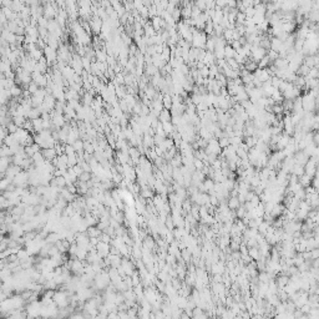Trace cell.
I'll list each match as a JSON object with an SVG mask.
<instances>
[{"instance_id":"1","label":"cell","mask_w":319,"mask_h":319,"mask_svg":"<svg viewBox=\"0 0 319 319\" xmlns=\"http://www.w3.org/2000/svg\"><path fill=\"white\" fill-rule=\"evenodd\" d=\"M317 105H318V99L313 97L309 92L304 94L302 96V109L305 111V112H315L317 110Z\"/></svg>"},{"instance_id":"2","label":"cell","mask_w":319,"mask_h":319,"mask_svg":"<svg viewBox=\"0 0 319 319\" xmlns=\"http://www.w3.org/2000/svg\"><path fill=\"white\" fill-rule=\"evenodd\" d=\"M266 54H267V50L266 49H263V47H261V46H251V59L253 60V61H256L257 64H258V61L263 57V56H266Z\"/></svg>"},{"instance_id":"3","label":"cell","mask_w":319,"mask_h":319,"mask_svg":"<svg viewBox=\"0 0 319 319\" xmlns=\"http://www.w3.org/2000/svg\"><path fill=\"white\" fill-rule=\"evenodd\" d=\"M171 117L172 116H171L170 110L168 109H162L157 119H158V121H161V122H166V121H171Z\"/></svg>"},{"instance_id":"4","label":"cell","mask_w":319,"mask_h":319,"mask_svg":"<svg viewBox=\"0 0 319 319\" xmlns=\"http://www.w3.org/2000/svg\"><path fill=\"white\" fill-rule=\"evenodd\" d=\"M282 40H279L278 38H274V36H271V50H274V51H279L281 47H282Z\"/></svg>"},{"instance_id":"5","label":"cell","mask_w":319,"mask_h":319,"mask_svg":"<svg viewBox=\"0 0 319 319\" xmlns=\"http://www.w3.org/2000/svg\"><path fill=\"white\" fill-rule=\"evenodd\" d=\"M227 206H228L229 209H234V211H236L239 206H241V203H239V201H238L237 197H228V200H227Z\"/></svg>"},{"instance_id":"6","label":"cell","mask_w":319,"mask_h":319,"mask_svg":"<svg viewBox=\"0 0 319 319\" xmlns=\"http://www.w3.org/2000/svg\"><path fill=\"white\" fill-rule=\"evenodd\" d=\"M162 128H164V131H165L166 136L168 137V136H170V133H171L173 130H176L177 127H176V126H173V124H172L171 121H166V122H162Z\"/></svg>"},{"instance_id":"7","label":"cell","mask_w":319,"mask_h":319,"mask_svg":"<svg viewBox=\"0 0 319 319\" xmlns=\"http://www.w3.org/2000/svg\"><path fill=\"white\" fill-rule=\"evenodd\" d=\"M310 181H312V177L308 176L307 173H303L300 177H298V182L302 185L303 188L307 187V186H309V185H310Z\"/></svg>"},{"instance_id":"8","label":"cell","mask_w":319,"mask_h":319,"mask_svg":"<svg viewBox=\"0 0 319 319\" xmlns=\"http://www.w3.org/2000/svg\"><path fill=\"white\" fill-rule=\"evenodd\" d=\"M45 55H46V57H47V60L49 61H54L55 59H56V51H55V49L54 47H46L45 49Z\"/></svg>"},{"instance_id":"9","label":"cell","mask_w":319,"mask_h":319,"mask_svg":"<svg viewBox=\"0 0 319 319\" xmlns=\"http://www.w3.org/2000/svg\"><path fill=\"white\" fill-rule=\"evenodd\" d=\"M248 254H249V257H251L252 259L257 261V259L259 258V249H258V246H256V247H249V248H248Z\"/></svg>"},{"instance_id":"10","label":"cell","mask_w":319,"mask_h":319,"mask_svg":"<svg viewBox=\"0 0 319 319\" xmlns=\"http://www.w3.org/2000/svg\"><path fill=\"white\" fill-rule=\"evenodd\" d=\"M234 55H236V51L233 50V47L231 45L227 44L224 46V59H232V57H234Z\"/></svg>"},{"instance_id":"11","label":"cell","mask_w":319,"mask_h":319,"mask_svg":"<svg viewBox=\"0 0 319 319\" xmlns=\"http://www.w3.org/2000/svg\"><path fill=\"white\" fill-rule=\"evenodd\" d=\"M146 71H145V74L148 76V77H151V76H153L156 72H158V69L155 66V65H146V69H145Z\"/></svg>"},{"instance_id":"12","label":"cell","mask_w":319,"mask_h":319,"mask_svg":"<svg viewBox=\"0 0 319 319\" xmlns=\"http://www.w3.org/2000/svg\"><path fill=\"white\" fill-rule=\"evenodd\" d=\"M162 105H164V109H171V106H172V97L170 96V95H164V97H162Z\"/></svg>"},{"instance_id":"13","label":"cell","mask_w":319,"mask_h":319,"mask_svg":"<svg viewBox=\"0 0 319 319\" xmlns=\"http://www.w3.org/2000/svg\"><path fill=\"white\" fill-rule=\"evenodd\" d=\"M290 173H294L295 176H298V177H300L303 173H304V166H300V165H294L293 166V168H292V172Z\"/></svg>"},{"instance_id":"14","label":"cell","mask_w":319,"mask_h":319,"mask_svg":"<svg viewBox=\"0 0 319 319\" xmlns=\"http://www.w3.org/2000/svg\"><path fill=\"white\" fill-rule=\"evenodd\" d=\"M318 76H319L318 67H310L305 77H308V79H318Z\"/></svg>"},{"instance_id":"15","label":"cell","mask_w":319,"mask_h":319,"mask_svg":"<svg viewBox=\"0 0 319 319\" xmlns=\"http://www.w3.org/2000/svg\"><path fill=\"white\" fill-rule=\"evenodd\" d=\"M226 62H227V65L232 69V70H239V64L232 57V59H226Z\"/></svg>"},{"instance_id":"16","label":"cell","mask_w":319,"mask_h":319,"mask_svg":"<svg viewBox=\"0 0 319 319\" xmlns=\"http://www.w3.org/2000/svg\"><path fill=\"white\" fill-rule=\"evenodd\" d=\"M202 183H203V186H204V188L208 191V190H213V186H214V181L212 180V178H209V177H207L206 180H203L202 181Z\"/></svg>"},{"instance_id":"17","label":"cell","mask_w":319,"mask_h":319,"mask_svg":"<svg viewBox=\"0 0 319 319\" xmlns=\"http://www.w3.org/2000/svg\"><path fill=\"white\" fill-rule=\"evenodd\" d=\"M246 212H247V211H246L245 206H243V204H241V206H239V207L236 209V217L241 219L242 217H245V216H246Z\"/></svg>"},{"instance_id":"18","label":"cell","mask_w":319,"mask_h":319,"mask_svg":"<svg viewBox=\"0 0 319 319\" xmlns=\"http://www.w3.org/2000/svg\"><path fill=\"white\" fill-rule=\"evenodd\" d=\"M171 16H172V19L176 21V23H178L180 21V19H181V9L180 8H175V10L171 13Z\"/></svg>"},{"instance_id":"19","label":"cell","mask_w":319,"mask_h":319,"mask_svg":"<svg viewBox=\"0 0 319 319\" xmlns=\"http://www.w3.org/2000/svg\"><path fill=\"white\" fill-rule=\"evenodd\" d=\"M165 226H166L167 229H170V231H172V229L175 228V224H173V219H172L171 213L167 216V218H166V221H165Z\"/></svg>"},{"instance_id":"20","label":"cell","mask_w":319,"mask_h":319,"mask_svg":"<svg viewBox=\"0 0 319 319\" xmlns=\"http://www.w3.org/2000/svg\"><path fill=\"white\" fill-rule=\"evenodd\" d=\"M218 145H219L221 148L227 147V146L229 145V138H228V137H221V138H218Z\"/></svg>"},{"instance_id":"21","label":"cell","mask_w":319,"mask_h":319,"mask_svg":"<svg viewBox=\"0 0 319 319\" xmlns=\"http://www.w3.org/2000/svg\"><path fill=\"white\" fill-rule=\"evenodd\" d=\"M268 227H269V224H268V223H267V222H264V221H263V222H262V223H261V224H259V226H258V227H257V229H258V232H259V233H262V234H264V233H266V232H267V229H268Z\"/></svg>"},{"instance_id":"22","label":"cell","mask_w":319,"mask_h":319,"mask_svg":"<svg viewBox=\"0 0 319 319\" xmlns=\"http://www.w3.org/2000/svg\"><path fill=\"white\" fill-rule=\"evenodd\" d=\"M192 164H193V166H195L196 170H202V167L204 166V165H203V161H202V160H200V158H195L193 161H192Z\"/></svg>"},{"instance_id":"23","label":"cell","mask_w":319,"mask_h":319,"mask_svg":"<svg viewBox=\"0 0 319 319\" xmlns=\"http://www.w3.org/2000/svg\"><path fill=\"white\" fill-rule=\"evenodd\" d=\"M198 74L202 76V77H209V69L208 66H203L202 69L198 70Z\"/></svg>"},{"instance_id":"24","label":"cell","mask_w":319,"mask_h":319,"mask_svg":"<svg viewBox=\"0 0 319 319\" xmlns=\"http://www.w3.org/2000/svg\"><path fill=\"white\" fill-rule=\"evenodd\" d=\"M317 258H319V249L318 248L310 249V259H317Z\"/></svg>"},{"instance_id":"25","label":"cell","mask_w":319,"mask_h":319,"mask_svg":"<svg viewBox=\"0 0 319 319\" xmlns=\"http://www.w3.org/2000/svg\"><path fill=\"white\" fill-rule=\"evenodd\" d=\"M209 203H211L212 206H216V207L218 206L219 202H218V198H217L216 195H211V196H209Z\"/></svg>"},{"instance_id":"26","label":"cell","mask_w":319,"mask_h":319,"mask_svg":"<svg viewBox=\"0 0 319 319\" xmlns=\"http://www.w3.org/2000/svg\"><path fill=\"white\" fill-rule=\"evenodd\" d=\"M239 245H241V243H238V242H236V241H232V239H231L229 247H231V249H232V251H238V249H239Z\"/></svg>"},{"instance_id":"27","label":"cell","mask_w":319,"mask_h":319,"mask_svg":"<svg viewBox=\"0 0 319 319\" xmlns=\"http://www.w3.org/2000/svg\"><path fill=\"white\" fill-rule=\"evenodd\" d=\"M241 3L245 8H248V7H254L253 5V0H241Z\"/></svg>"},{"instance_id":"28","label":"cell","mask_w":319,"mask_h":319,"mask_svg":"<svg viewBox=\"0 0 319 319\" xmlns=\"http://www.w3.org/2000/svg\"><path fill=\"white\" fill-rule=\"evenodd\" d=\"M213 277L211 278L213 282H216V283H219V282H222L223 281V278H222V274H212Z\"/></svg>"}]
</instances>
